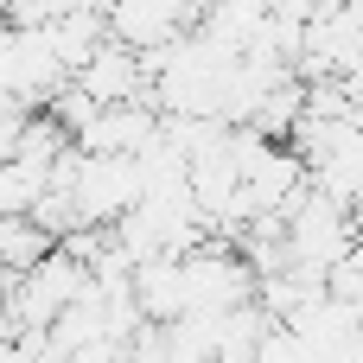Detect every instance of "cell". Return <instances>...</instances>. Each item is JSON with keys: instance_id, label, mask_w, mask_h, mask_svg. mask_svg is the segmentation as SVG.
<instances>
[{"instance_id": "cell-1", "label": "cell", "mask_w": 363, "mask_h": 363, "mask_svg": "<svg viewBox=\"0 0 363 363\" xmlns=\"http://www.w3.org/2000/svg\"><path fill=\"white\" fill-rule=\"evenodd\" d=\"M134 198H140V166H134V153H83V160H77L70 204H77L83 223H115Z\"/></svg>"}, {"instance_id": "cell-2", "label": "cell", "mask_w": 363, "mask_h": 363, "mask_svg": "<svg viewBox=\"0 0 363 363\" xmlns=\"http://www.w3.org/2000/svg\"><path fill=\"white\" fill-rule=\"evenodd\" d=\"M70 83H83L96 102H128V96H153V77H147V64H140V51L134 45H121V38H102L77 70H70Z\"/></svg>"}, {"instance_id": "cell-3", "label": "cell", "mask_w": 363, "mask_h": 363, "mask_svg": "<svg viewBox=\"0 0 363 363\" xmlns=\"http://www.w3.org/2000/svg\"><path fill=\"white\" fill-rule=\"evenodd\" d=\"M102 26H108V38H121L134 51H153V45H166L179 32V6L172 0H108Z\"/></svg>"}]
</instances>
